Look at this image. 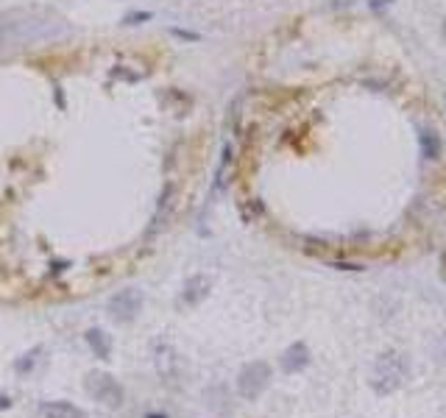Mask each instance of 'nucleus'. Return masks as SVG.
<instances>
[{"instance_id":"f257e3e1","label":"nucleus","mask_w":446,"mask_h":418,"mask_svg":"<svg viewBox=\"0 0 446 418\" xmlns=\"http://www.w3.org/2000/svg\"><path fill=\"white\" fill-rule=\"evenodd\" d=\"M404 376H407V359H404V354L390 348V351H382L376 357L374 371H371V387L379 396H387V393L401 387Z\"/></svg>"},{"instance_id":"f03ea898","label":"nucleus","mask_w":446,"mask_h":418,"mask_svg":"<svg viewBox=\"0 0 446 418\" xmlns=\"http://www.w3.org/2000/svg\"><path fill=\"white\" fill-rule=\"evenodd\" d=\"M237 393L245 398V401H254L265 393V387L270 385V365L265 359H254V362H245L240 371H237Z\"/></svg>"},{"instance_id":"7ed1b4c3","label":"nucleus","mask_w":446,"mask_h":418,"mask_svg":"<svg viewBox=\"0 0 446 418\" xmlns=\"http://www.w3.org/2000/svg\"><path fill=\"white\" fill-rule=\"evenodd\" d=\"M86 393H89L98 404H106V407H112V410H117V407L123 404V396H125L123 385H120L112 373H103V371H92V373L86 376Z\"/></svg>"},{"instance_id":"20e7f679","label":"nucleus","mask_w":446,"mask_h":418,"mask_svg":"<svg viewBox=\"0 0 446 418\" xmlns=\"http://www.w3.org/2000/svg\"><path fill=\"white\" fill-rule=\"evenodd\" d=\"M142 309V293L137 287H125V290H117L112 298H109V315L117 320V323H128L139 315Z\"/></svg>"},{"instance_id":"39448f33","label":"nucleus","mask_w":446,"mask_h":418,"mask_svg":"<svg viewBox=\"0 0 446 418\" xmlns=\"http://www.w3.org/2000/svg\"><path fill=\"white\" fill-rule=\"evenodd\" d=\"M309 346L304 343V340H295V343H290L284 351H282V357H279V368L284 371V373H298V371H304L307 365H309Z\"/></svg>"},{"instance_id":"423d86ee","label":"nucleus","mask_w":446,"mask_h":418,"mask_svg":"<svg viewBox=\"0 0 446 418\" xmlns=\"http://www.w3.org/2000/svg\"><path fill=\"white\" fill-rule=\"evenodd\" d=\"M39 415L42 418H86V412L67 401V398H53V401H42L39 404Z\"/></svg>"},{"instance_id":"0eeeda50","label":"nucleus","mask_w":446,"mask_h":418,"mask_svg":"<svg viewBox=\"0 0 446 418\" xmlns=\"http://www.w3.org/2000/svg\"><path fill=\"white\" fill-rule=\"evenodd\" d=\"M209 287H212V279L203 276V273H195L192 279H187V284H184V290H181V301H184L187 307H195L198 301H203V298L209 295Z\"/></svg>"},{"instance_id":"6e6552de","label":"nucleus","mask_w":446,"mask_h":418,"mask_svg":"<svg viewBox=\"0 0 446 418\" xmlns=\"http://www.w3.org/2000/svg\"><path fill=\"white\" fill-rule=\"evenodd\" d=\"M84 343L89 346V351L98 357V359H109L112 357V337L100 329V326H89L84 332Z\"/></svg>"},{"instance_id":"1a4fd4ad","label":"nucleus","mask_w":446,"mask_h":418,"mask_svg":"<svg viewBox=\"0 0 446 418\" xmlns=\"http://www.w3.org/2000/svg\"><path fill=\"white\" fill-rule=\"evenodd\" d=\"M440 137L432 131V128H426V131H421V153H424V159H438L440 156Z\"/></svg>"},{"instance_id":"9d476101","label":"nucleus","mask_w":446,"mask_h":418,"mask_svg":"<svg viewBox=\"0 0 446 418\" xmlns=\"http://www.w3.org/2000/svg\"><path fill=\"white\" fill-rule=\"evenodd\" d=\"M36 357H39V348H33V351L22 354L20 359H14V371H17V373H31V368H33Z\"/></svg>"},{"instance_id":"9b49d317","label":"nucleus","mask_w":446,"mask_h":418,"mask_svg":"<svg viewBox=\"0 0 446 418\" xmlns=\"http://www.w3.org/2000/svg\"><path fill=\"white\" fill-rule=\"evenodd\" d=\"M151 20V11H134V14H125L123 22L125 25H139V22H148Z\"/></svg>"},{"instance_id":"f8f14e48","label":"nucleus","mask_w":446,"mask_h":418,"mask_svg":"<svg viewBox=\"0 0 446 418\" xmlns=\"http://www.w3.org/2000/svg\"><path fill=\"white\" fill-rule=\"evenodd\" d=\"M14 407V398L8 396V393H0V412H6V410H11Z\"/></svg>"},{"instance_id":"ddd939ff","label":"nucleus","mask_w":446,"mask_h":418,"mask_svg":"<svg viewBox=\"0 0 446 418\" xmlns=\"http://www.w3.org/2000/svg\"><path fill=\"white\" fill-rule=\"evenodd\" d=\"M393 0H368V6L374 8V11H379V8H385V6H390Z\"/></svg>"},{"instance_id":"4468645a","label":"nucleus","mask_w":446,"mask_h":418,"mask_svg":"<svg viewBox=\"0 0 446 418\" xmlns=\"http://www.w3.org/2000/svg\"><path fill=\"white\" fill-rule=\"evenodd\" d=\"M142 418H170V415H167V412H159V410H145Z\"/></svg>"},{"instance_id":"2eb2a0df","label":"nucleus","mask_w":446,"mask_h":418,"mask_svg":"<svg viewBox=\"0 0 446 418\" xmlns=\"http://www.w3.org/2000/svg\"><path fill=\"white\" fill-rule=\"evenodd\" d=\"M351 0H334V8H343V6H348Z\"/></svg>"},{"instance_id":"dca6fc26","label":"nucleus","mask_w":446,"mask_h":418,"mask_svg":"<svg viewBox=\"0 0 446 418\" xmlns=\"http://www.w3.org/2000/svg\"><path fill=\"white\" fill-rule=\"evenodd\" d=\"M443 39H446V22H443Z\"/></svg>"}]
</instances>
